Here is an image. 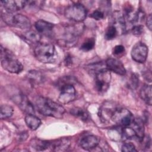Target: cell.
I'll return each mask as SVG.
<instances>
[{
  "instance_id": "1",
  "label": "cell",
  "mask_w": 152,
  "mask_h": 152,
  "mask_svg": "<svg viewBox=\"0 0 152 152\" xmlns=\"http://www.w3.org/2000/svg\"><path fill=\"white\" fill-rule=\"evenodd\" d=\"M35 103L39 112L45 116L60 119L65 112L62 105L46 97H38Z\"/></svg>"
},
{
  "instance_id": "2",
  "label": "cell",
  "mask_w": 152,
  "mask_h": 152,
  "mask_svg": "<svg viewBox=\"0 0 152 152\" xmlns=\"http://www.w3.org/2000/svg\"><path fill=\"white\" fill-rule=\"evenodd\" d=\"M84 30L82 24L67 25L64 27L62 37L58 40V43L62 46L71 48L78 42V37Z\"/></svg>"
},
{
  "instance_id": "3",
  "label": "cell",
  "mask_w": 152,
  "mask_h": 152,
  "mask_svg": "<svg viewBox=\"0 0 152 152\" xmlns=\"http://www.w3.org/2000/svg\"><path fill=\"white\" fill-rule=\"evenodd\" d=\"M1 61L2 68L9 72L18 74L23 69L21 62L12 52L1 46Z\"/></svg>"
},
{
  "instance_id": "4",
  "label": "cell",
  "mask_w": 152,
  "mask_h": 152,
  "mask_svg": "<svg viewBox=\"0 0 152 152\" xmlns=\"http://www.w3.org/2000/svg\"><path fill=\"white\" fill-rule=\"evenodd\" d=\"M55 54V46L50 43H39L34 49L35 57L42 63L48 64L53 62Z\"/></svg>"
},
{
  "instance_id": "5",
  "label": "cell",
  "mask_w": 152,
  "mask_h": 152,
  "mask_svg": "<svg viewBox=\"0 0 152 152\" xmlns=\"http://www.w3.org/2000/svg\"><path fill=\"white\" fill-rule=\"evenodd\" d=\"M12 14V13L8 12L2 14L1 17L6 23L20 29H27L30 28L31 22L27 17L21 14L14 15Z\"/></svg>"
},
{
  "instance_id": "6",
  "label": "cell",
  "mask_w": 152,
  "mask_h": 152,
  "mask_svg": "<svg viewBox=\"0 0 152 152\" xmlns=\"http://www.w3.org/2000/svg\"><path fill=\"white\" fill-rule=\"evenodd\" d=\"M64 14L68 19L80 23L86 19L87 12L82 4L76 3L66 7L65 10Z\"/></svg>"
},
{
  "instance_id": "7",
  "label": "cell",
  "mask_w": 152,
  "mask_h": 152,
  "mask_svg": "<svg viewBox=\"0 0 152 152\" xmlns=\"http://www.w3.org/2000/svg\"><path fill=\"white\" fill-rule=\"evenodd\" d=\"M134 118L132 113L125 108L118 107L114 112L111 120L121 126L126 127L129 126Z\"/></svg>"
},
{
  "instance_id": "8",
  "label": "cell",
  "mask_w": 152,
  "mask_h": 152,
  "mask_svg": "<svg viewBox=\"0 0 152 152\" xmlns=\"http://www.w3.org/2000/svg\"><path fill=\"white\" fill-rule=\"evenodd\" d=\"M111 74L107 69L100 71L95 75V87L99 93H104L109 87Z\"/></svg>"
},
{
  "instance_id": "9",
  "label": "cell",
  "mask_w": 152,
  "mask_h": 152,
  "mask_svg": "<svg viewBox=\"0 0 152 152\" xmlns=\"http://www.w3.org/2000/svg\"><path fill=\"white\" fill-rule=\"evenodd\" d=\"M148 47L142 42H137L131 50V57L134 61L138 63L145 62L148 56Z\"/></svg>"
},
{
  "instance_id": "10",
  "label": "cell",
  "mask_w": 152,
  "mask_h": 152,
  "mask_svg": "<svg viewBox=\"0 0 152 152\" xmlns=\"http://www.w3.org/2000/svg\"><path fill=\"white\" fill-rule=\"evenodd\" d=\"M76 98V90L73 84H65L60 87L58 101L62 104L72 102Z\"/></svg>"
},
{
  "instance_id": "11",
  "label": "cell",
  "mask_w": 152,
  "mask_h": 152,
  "mask_svg": "<svg viewBox=\"0 0 152 152\" xmlns=\"http://www.w3.org/2000/svg\"><path fill=\"white\" fill-rule=\"evenodd\" d=\"M118 107L113 102H104L99 110V116L101 121L103 122L110 121L114 112Z\"/></svg>"
},
{
  "instance_id": "12",
  "label": "cell",
  "mask_w": 152,
  "mask_h": 152,
  "mask_svg": "<svg viewBox=\"0 0 152 152\" xmlns=\"http://www.w3.org/2000/svg\"><path fill=\"white\" fill-rule=\"evenodd\" d=\"M12 99L22 110L27 114H34V107L26 96L23 94H17L14 96Z\"/></svg>"
},
{
  "instance_id": "13",
  "label": "cell",
  "mask_w": 152,
  "mask_h": 152,
  "mask_svg": "<svg viewBox=\"0 0 152 152\" xmlns=\"http://www.w3.org/2000/svg\"><path fill=\"white\" fill-rule=\"evenodd\" d=\"M107 69L117 74L124 75L126 74V69L122 62L118 59L113 58H108L105 62Z\"/></svg>"
},
{
  "instance_id": "14",
  "label": "cell",
  "mask_w": 152,
  "mask_h": 152,
  "mask_svg": "<svg viewBox=\"0 0 152 152\" xmlns=\"http://www.w3.org/2000/svg\"><path fill=\"white\" fill-rule=\"evenodd\" d=\"M100 138L96 135H89L81 138L80 146L85 150H91L96 148L100 144Z\"/></svg>"
},
{
  "instance_id": "15",
  "label": "cell",
  "mask_w": 152,
  "mask_h": 152,
  "mask_svg": "<svg viewBox=\"0 0 152 152\" xmlns=\"http://www.w3.org/2000/svg\"><path fill=\"white\" fill-rule=\"evenodd\" d=\"M26 1H1V3L6 12L13 13L24 8Z\"/></svg>"
},
{
  "instance_id": "16",
  "label": "cell",
  "mask_w": 152,
  "mask_h": 152,
  "mask_svg": "<svg viewBox=\"0 0 152 152\" xmlns=\"http://www.w3.org/2000/svg\"><path fill=\"white\" fill-rule=\"evenodd\" d=\"M112 24L117 30L118 34L123 33L125 30V21L124 15L118 11H115L112 16Z\"/></svg>"
},
{
  "instance_id": "17",
  "label": "cell",
  "mask_w": 152,
  "mask_h": 152,
  "mask_svg": "<svg viewBox=\"0 0 152 152\" xmlns=\"http://www.w3.org/2000/svg\"><path fill=\"white\" fill-rule=\"evenodd\" d=\"M129 126L133 130L135 137L139 140L142 141L144 137V125L143 121L140 118H134Z\"/></svg>"
},
{
  "instance_id": "18",
  "label": "cell",
  "mask_w": 152,
  "mask_h": 152,
  "mask_svg": "<svg viewBox=\"0 0 152 152\" xmlns=\"http://www.w3.org/2000/svg\"><path fill=\"white\" fill-rule=\"evenodd\" d=\"M70 144L71 142L69 139L62 138L50 142V148L54 151H65L69 148Z\"/></svg>"
},
{
  "instance_id": "19",
  "label": "cell",
  "mask_w": 152,
  "mask_h": 152,
  "mask_svg": "<svg viewBox=\"0 0 152 152\" xmlns=\"http://www.w3.org/2000/svg\"><path fill=\"white\" fill-rule=\"evenodd\" d=\"M35 27L38 33L48 36L53 33L54 25L45 20H39L36 22Z\"/></svg>"
},
{
  "instance_id": "20",
  "label": "cell",
  "mask_w": 152,
  "mask_h": 152,
  "mask_svg": "<svg viewBox=\"0 0 152 152\" xmlns=\"http://www.w3.org/2000/svg\"><path fill=\"white\" fill-rule=\"evenodd\" d=\"M27 126L32 131L36 130L41 125L40 119L33 114H27L25 117Z\"/></svg>"
},
{
  "instance_id": "21",
  "label": "cell",
  "mask_w": 152,
  "mask_h": 152,
  "mask_svg": "<svg viewBox=\"0 0 152 152\" xmlns=\"http://www.w3.org/2000/svg\"><path fill=\"white\" fill-rule=\"evenodd\" d=\"M141 99L148 105H151V86L148 84L144 85L141 88L140 93Z\"/></svg>"
},
{
  "instance_id": "22",
  "label": "cell",
  "mask_w": 152,
  "mask_h": 152,
  "mask_svg": "<svg viewBox=\"0 0 152 152\" xmlns=\"http://www.w3.org/2000/svg\"><path fill=\"white\" fill-rule=\"evenodd\" d=\"M50 142L48 141L41 140L39 139L32 140L30 142V145L32 148L36 151H44L48 148H50Z\"/></svg>"
},
{
  "instance_id": "23",
  "label": "cell",
  "mask_w": 152,
  "mask_h": 152,
  "mask_svg": "<svg viewBox=\"0 0 152 152\" xmlns=\"http://www.w3.org/2000/svg\"><path fill=\"white\" fill-rule=\"evenodd\" d=\"M27 78L30 80V83L33 84H39L43 80V76L42 74L39 71L31 70L27 74Z\"/></svg>"
},
{
  "instance_id": "24",
  "label": "cell",
  "mask_w": 152,
  "mask_h": 152,
  "mask_svg": "<svg viewBox=\"0 0 152 152\" xmlns=\"http://www.w3.org/2000/svg\"><path fill=\"white\" fill-rule=\"evenodd\" d=\"M23 36L27 41L31 43H39L41 38L40 33L33 30H28L26 31L24 33Z\"/></svg>"
},
{
  "instance_id": "25",
  "label": "cell",
  "mask_w": 152,
  "mask_h": 152,
  "mask_svg": "<svg viewBox=\"0 0 152 152\" xmlns=\"http://www.w3.org/2000/svg\"><path fill=\"white\" fill-rule=\"evenodd\" d=\"M86 69L90 73L96 75L97 73L99 72L100 71L107 69V67L105 62H99L94 63L86 66Z\"/></svg>"
},
{
  "instance_id": "26",
  "label": "cell",
  "mask_w": 152,
  "mask_h": 152,
  "mask_svg": "<svg viewBox=\"0 0 152 152\" xmlns=\"http://www.w3.org/2000/svg\"><path fill=\"white\" fill-rule=\"evenodd\" d=\"M70 113L83 121H87L88 119V114L87 111L81 107H74L71 109Z\"/></svg>"
},
{
  "instance_id": "27",
  "label": "cell",
  "mask_w": 152,
  "mask_h": 152,
  "mask_svg": "<svg viewBox=\"0 0 152 152\" xmlns=\"http://www.w3.org/2000/svg\"><path fill=\"white\" fill-rule=\"evenodd\" d=\"M1 110V118L4 119H7L10 118L14 112L13 107L11 106L7 105V104H2L0 108Z\"/></svg>"
},
{
  "instance_id": "28",
  "label": "cell",
  "mask_w": 152,
  "mask_h": 152,
  "mask_svg": "<svg viewBox=\"0 0 152 152\" xmlns=\"http://www.w3.org/2000/svg\"><path fill=\"white\" fill-rule=\"evenodd\" d=\"M118 34V31L116 28L112 25H110L105 33L104 34V37L107 40H112L113 38H115L116 37V36Z\"/></svg>"
},
{
  "instance_id": "29",
  "label": "cell",
  "mask_w": 152,
  "mask_h": 152,
  "mask_svg": "<svg viewBox=\"0 0 152 152\" xmlns=\"http://www.w3.org/2000/svg\"><path fill=\"white\" fill-rule=\"evenodd\" d=\"M95 45V41L94 39H88L83 42L81 46V49L84 51H89L91 50Z\"/></svg>"
},
{
  "instance_id": "30",
  "label": "cell",
  "mask_w": 152,
  "mask_h": 152,
  "mask_svg": "<svg viewBox=\"0 0 152 152\" xmlns=\"http://www.w3.org/2000/svg\"><path fill=\"white\" fill-rule=\"evenodd\" d=\"M139 84V77L136 73H133L129 81V87L131 89H136Z\"/></svg>"
},
{
  "instance_id": "31",
  "label": "cell",
  "mask_w": 152,
  "mask_h": 152,
  "mask_svg": "<svg viewBox=\"0 0 152 152\" xmlns=\"http://www.w3.org/2000/svg\"><path fill=\"white\" fill-rule=\"evenodd\" d=\"M75 81V79L74 77H70V76H65L61 78V80L58 82V86L60 87L62 86L65 84H73Z\"/></svg>"
},
{
  "instance_id": "32",
  "label": "cell",
  "mask_w": 152,
  "mask_h": 152,
  "mask_svg": "<svg viewBox=\"0 0 152 152\" xmlns=\"http://www.w3.org/2000/svg\"><path fill=\"white\" fill-rule=\"evenodd\" d=\"M121 151L124 152H133L137 151L135 145L131 142L124 143L121 147Z\"/></svg>"
},
{
  "instance_id": "33",
  "label": "cell",
  "mask_w": 152,
  "mask_h": 152,
  "mask_svg": "<svg viewBox=\"0 0 152 152\" xmlns=\"http://www.w3.org/2000/svg\"><path fill=\"white\" fill-rule=\"evenodd\" d=\"M90 17L94 20H100L104 18V13L100 10H96L91 14Z\"/></svg>"
},
{
  "instance_id": "34",
  "label": "cell",
  "mask_w": 152,
  "mask_h": 152,
  "mask_svg": "<svg viewBox=\"0 0 152 152\" xmlns=\"http://www.w3.org/2000/svg\"><path fill=\"white\" fill-rule=\"evenodd\" d=\"M143 26L142 25H136V26H134L132 29H131V31H132V33L135 35V36H140L141 35L142 32H143Z\"/></svg>"
},
{
  "instance_id": "35",
  "label": "cell",
  "mask_w": 152,
  "mask_h": 152,
  "mask_svg": "<svg viewBox=\"0 0 152 152\" xmlns=\"http://www.w3.org/2000/svg\"><path fill=\"white\" fill-rule=\"evenodd\" d=\"M124 51H125L124 46L119 45H116V46H115V48H113V53L115 55H119V54L122 53Z\"/></svg>"
},
{
  "instance_id": "36",
  "label": "cell",
  "mask_w": 152,
  "mask_h": 152,
  "mask_svg": "<svg viewBox=\"0 0 152 152\" xmlns=\"http://www.w3.org/2000/svg\"><path fill=\"white\" fill-rule=\"evenodd\" d=\"M151 20H152V16H151V14H150L147 16V18L146 20V25L150 30H151V24H152Z\"/></svg>"
}]
</instances>
